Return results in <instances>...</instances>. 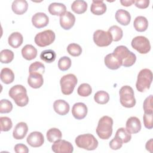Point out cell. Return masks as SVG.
Here are the masks:
<instances>
[{"label": "cell", "mask_w": 153, "mask_h": 153, "mask_svg": "<svg viewBox=\"0 0 153 153\" xmlns=\"http://www.w3.org/2000/svg\"><path fill=\"white\" fill-rule=\"evenodd\" d=\"M8 94L19 106H25L29 102L26 89L22 85L17 84L12 87L9 90Z\"/></svg>", "instance_id": "6da1fadb"}, {"label": "cell", "mask_w": 153, "mask_h": 153, "mask_svg": "<svg viewBox=\"0 0 153 153\" xmlns=\"http://www.w3.org/2000/svg\"><path fill=\"white\" fill-rule=\"evenodd\" d=\"M113 53L121 61L122 66L124 67L131 66L136 60L135 54L129 51L127 47L124 45L117 47Z\"/></svg>", "instance_id": "7a4b0ae2"}, {"label": "cell", "mask_w": 153, "mask_h": 153, "mask_svg": "<svg viewBox=\"0 0 153 153\" xmlns=\"http://www.w3.org/2000/svg\"><path fill=\"white\" fill-rule=\"evenodd\" d=\"M113 120L108 116L102 117L99 121L96 133L102 139H108L112 133Z\"/></svg>", "instance_id": "3957f363"}, {"label": "cell", "mask_w": 153, "mask_h": 153, "mask_svg": "<svg viewBox=\"0 0 153 153\" xmlns=\"http://www.w3.org/2000/svg\"><path fill=\"white\" fill-rule=\"evenodd\" d=\"M152 81V72L149 69H143L138 74L136 87L137 91L144 92L150 88Z\"/></svg>", "instance_id": "277c9868"}, {"label": "cell", "mask_w": 153, "mask_h": 153, "mask_svg": "<svg viewBox=\"0 0 153 153\" xmlns=\"http://www.w3.org/2000/svg\"><path fill=\"white\" fill-rule=\"evenodd\" d=\"M76 146L88 151L94 150L98 146V141L95 137L90 133L78 136L75 140Z\"/></svg>", "instance_id": "5b68a950"}, {"label": "cell", "mask_w": 153, "mask_h": 153, "mask_svg": "<svg viewBox=\"0 0 153 153\" xmlns=\"http://www.w3.org/2000/svg\"><path fill=\"white\" fill-rule=\"evenodd\" d=\"M121 104L126 108H130L136 105V99L133 88L128 85L123 86L119 91Z\"/></svg>", "instance_id": "8992f818"}, {"label": "cell", "mask_w": 153, "mask_h": 153, "mask_svg": "<svg viewBox=\"0 0 153 153\" xmlns=\"http://www.w3.org/2000/svg\"><path fill=\"white\" fill-rule=\"evenodd\" d=\"M77 78L74 74H69L63 76L60 81L62 93L65 95L72 94L77 84Z\"/></svg>", "instance_id": "52a82bcc"}, {"label": "cell", "mask_w": 153, "mask_h": 153, "mask_svg": "<svg viewBox=\"0 0 153 153\" xmlns=\"http://www.w3.org/2000/svg\"><path fill=\"white\" fill-rule=\"evenodd\" d=\"M35 44L41 47H44L51 44L55 40V33L51 30H45L41 32L35 36Z\"/></svg>", "instance_id": "ba28073f"}, {"label": "cell", "mask_w": 153, "mask_h": 153, "mask_svg": "<svg viewBox=\"0 0 153 153\" xmlns=\"http://www.w3.org/2000/svg\"><path fill=\"white\" fill-rule=\"evenodd\" d=\"M131 47L140 54H146L151 50V44L147 38L143 36L134 37L131 42Z\"/></svg>", "instance_id": "9c48e42d"}, {"label": "cell", "mask_w": 153, "mask_h": 153, "mask_svg": "<svg viewBox=\"0 0 153 153\" xmlns=\"http://www.w3.org/2000/svg\"><path fill=\"white\" fill-rule=\"evenodd\" d=\"M93 41L97 46L103 47L109 45L112 41V38L108 32L97 30L93 33Z\"/></svg>", "instance_id": "30bf717a"}, {"label": "cell", "mask_w": 153, "mask_h": 153, "mask_svg": "<svg viewBox=\"0 0 153 153\" xmlns=\"http://www.w3.org/2000/svg\"><path fill=\"white\" fill-rule=\"evenodd\" d=\"M51 149L55 153H71L74 151L72 143L62 139H59L54 142L51 146Z\"/></svg>", "instance_id": "8fae6325"}, {"label": "cell", "mask_w": 153, "mask_h": 153, "mask_svg": "<svg viewBox=\"0 0 153 153\" xmlns=\"http://www.w3.org/2000/svg\"><path fill=\"white\" fill-rule=\"evenodd\" d=\"M26 141L32 147L37 148L42 146L44 142L43 134L39 131H33L27 137Z\"/></svg>", "instance_id": "7c38bea8"}, {"label": "cell", "mask_w": 153, "mask_h": 153, "mask_svg": "<svg viewBox=\"0 0 153 153\" xmlns=\"http://www.w3.org/2000/svg\"><path fill=\"white\" fill-rule=\"evenodd\" d=\"M88 109L87 106L81 102L75 103L72 108V114L76 120H82L84 118L87 114Z\"/></svg>", "instance_id": "4fadbf2b"}, {"label": "cell", "mask_w": 153, "mask_h": 153, "mask_svg": "<svg viewBox=\"0 0 153 153\" xmlns=\"http://www.w3.org/2000/svg\"><path fill=\"white\" fill-rule=\"evenodd\" d=\"M48 17L44 13H36L32 17V23L36 28L44 27L48 24Z\"/></svg>", "instance_id": "5bb4252c"}, {"label": "cell", "mask_w": 153, "mask_h": 153, "mask_svg": "<svg viewBox=\"0 0 153 153\" xmlns=\"http://www.w3.org/2000/svg\"><path fill=\"white\" fill-rule=\"evenodd\" d=\"M75 17L70 11H66L63 16L60 17V25L65 30H69L74 25Z\"/></svg>", "instance_id": "9a60e30c"}, {"label": "cell", "mask_w": 153, "mask_h": 153, "mask_svg": "<svg viewBox=\"0 0 153 153\" xmlns=\"http://www.w3.org/2000/svg\"><path fill=\"white\" fill-rule=\"evenodd\" d=\"M126 128L130 134H135L140 131L141 129V123L136 117H130L126 124Z\"/></svg>", "instance_id": "2e32d148"}, {"label": "cell", "mask_w": 153, "mask_h": 153, "mask_svg": "<svg viewBox=\"0 0 153 153\" xmlns=\"http://www.w3.org/2000/svg\"><path fill=\"white\" fill-rule=\"evenodd\" d=\"M104 62L106 66L112 70L118 69L122 66L121 61L113 53L108 54L105 56Z\"/></svg>", "instance_id": "e0dca14e"}, {"label": "cell", "mask_w": 153, "mask_h": 153, "mask_svg": "<svg viewBox=\"0 0 153 153\" xmlns=\"http://www.w3.org/2000/svg\"><path fill=\"white\" fill-rule=\"evenodd\" d=\"M27 131L28 127L26 123L24 122L19 123L16 124L13 130V136L17 140L22 139L26 136Z\"/></svg>", "instance_id": "ac0fdd59"}, {"label": "cell", "mask_w": 153, "mask_h": 153, "mask_svg": "<svg viewBox=\"0 0 153 153\" xmlns=\"http://www.w3.org/2000/svg\"><path fill=\"white\" fill-rule=\"evenodd\" d=\"M29 85L33 88H40L44 83L42 75L38 73H31L27 78Z\"/></svg>", "instance_id": "d6986e66"}, {"label": "cell", "mask_w": 153, "mask_h": 153, "mask_svg": "<svg viewBox=\"0 0 153 153\" xmlns=\"http://www.w3.org/2000/svg\"><path fill=\"white\" fill-rule=\"evenodd\" d=\"M53 108L54 111L59 115H65L69 112L70 106L67 102L64 100L59 99L54 102Z\"/></svg>", "instance_id": "ffe728a7"}, {"label": "cell", "mask_w": 153, "mask_h": 153, "mask_svg": "<svg viewBox=\"0 0 153 153\" xmlns=\"http://www.w3.org/2000/svg\"><path fill=\"white\" fill-rule=\"evenodd\" d=\"M28 4L25 0H15L13 2L11 8L13 11L18 15H22L26 12Z\"/></svg>", "instance_id": "44dd1931"}, {"label": "cell", "mask_w": 153, "mask_h": 153, "mask_svg": "<svg viewBox=\"0 0 153 153\" xmlns=\"http://www.w3.org/2000/svg\"><path fill=\"white\" fill-rule=\"evenodd\" d=\"M116 20L121 25H128L131 20V16L130 13L123 9L118 10L115 13Z\"/></svg>", "instance_id": "7402d4cb"}, {"label": "cell", "mask_w": 153, "mask_h": 153, "mask_svg": "<svg viewBox=\"0 0 153 153\" xmlns=\"http://www.w3.org/2000/svg\"><path fill=\"white\" fill-rule=\"evenodd\" d=\"M48 11L51 15L60 17L66 12V7L63 4L53 2L48 6Z\"/></svg>", "instance_id": "603a6c76"}, {"label": "cell", "mask_w": 153, "mask_h": 153, "mask_svg": "<svg viewBox=\"0 0 153 153\" xmlns=\"http://www.w3.org/2000/svg\"><path fill=\"white\" fill-rule=\"evenodd\" d=\"M90 11L94 15L100 16L106 12V5L103 1H93Z\"/></svg>", "instance_id": "cb8c5ba5"}, {"label": "cell", "mask_w": 153, "mask_h": 153, "mask_svg": "<svg viewBox=\"0 0 153 153\" xmlns=\"http://www.w3.org/2000/svg\"><path fill=\"white\" fill-rule=\"evenodd\" d=\"M23 57L27 60L34 59L37 56V50L32 45L27 44L22 49Z\"/></svg>", "instance_id": "d4e9b609"}, {"label": "cell", "mask_w": 153, "mask_h": 153, "mask_svg": "<svg viewBox=\"0 0 153 153\" xmlns=\"http://www.w3.org/2000/svg\"><path fill=\"white\" fill-rule=\"evenodd\" d=\"M23 38L20 32H15L12 33L8 37V42L9 45L14 48H17L19 47L23 43Z\"/></svg>", "instance_id": "484cf974"}, {"label": "cell", "mask_w": 153, "mask_h": 153, "mask_svg": "<svg viewBox=\"0 0 153 153\" xmlns=\"http://www.w3.org/2000/svg\"><path fill=\"white\" fill-rule=\"evenodd\" d=\"M133 26L136 30L142 32L147 29L148 27V21L146 17L139 16L135 18L133 22Z\"/></svg>", "instance_id": "4316f807"}, {"label": "cell", "mask_w": 153, "mask_h": 153, "mask_svg": "<svg viewBox=\"0 0 153 153\" xmlns=\"http://www.w3.org/2000/svg\"><path fill=\"white\" fill-rule=\"evenodd\" d=\"M1 79L6 84L13 82L14 80V74L11 69L8 68H4L1 72Z\"/></svg>", "instance_id": "83f0119b"}, {"label": "cell", "mask_w": 153, "mask_h": 153, "mask_svg": "<svg viewBox=\"0 0 153 153\" xmlns=\"http://www.w3.org/2000/svg\"><path fill=\"white\" fill-rule=\"evenodd\" d=\"M72 10L76 14H80L85 13L87 9V4L82 0H76L73 2L71 5Z\"/></svg>", "instance_id": "f1b7e54d"}, {"label": "cell", "mask_w": 153, "mask_h": 153, "mask_svg": "<svg viewBox=\"0 0 153 153\" xmlns=\"http://www.w3.org/2000/svg\"><path fill=\"white\" fill-rule=\"evenodd\" d=\"M47 140L51 143H54L62 137V134L60 130L57 128H51L49 129L46 134Z\"/></svg>", "instance_id": "f546056e"}, {"label": "cell", "mask_w": 153, "mask_h": 153, "mask_svg": "<svg viewBox=\"0 0 153 153\" xmlns=\"http://www.w3.org/2000/svg\"><path fill=\"white\" fill-rule=\"evenodd\" d=\"M110 35L112 36V41H120L123 35V30L121 29V27L117 25H114L111 26L108 31Z\"/></svg>", "instance_id": "4dcf8cb0"}, {"label": "cell", "mask_w": 153, "mask_h": 153, "mask_svg": "<svg viewBox=\"0 0 153 153\" xmlns=\"http://www.w3.org/2000/svg\"><path fill=\"white\" fill-rule=\"evenodd\" d=\"M40 58L45 62L50 63L55 60L56 58V54L53 50H45L41 53Z\"/></svg>", "instance_id": "1f68e13d"}, {"label": "cell", "mask_w": 153, "mask_h": 153, "mask_svg": "<svg viewBox=\"0 0 153 153\" xmlns=\"http://www.w3.org/2000/svg\"><path fill=\"white\" fill-rule=\"evenodd\" d=\"M95 102L100 105L107 103L109 100V95L105 91L100 90L96 92L94 96Z\"/></svg>", "instance_id": "d6a6232c"}, {"label": "cell", "mask_w": 153, "mask_h": 153, "mask_svg": "<svg viewBox=\"0 0 153 153\" xmlns=\"http://www.w3.org/2000/svg\"><path fill=\"white\" fill-rule=\"evenodd\" d=\"M115 136L118 137L120 140H121V141L123 142V143L128 142L131 140V134L130 133H128L127 131V130H126V128H125L124 127L119 128L117 130Z\"/></svg>", "instance_id": "836d02e7"}, {"label": "cell", "mask_w": 153, "mask_h": 153, "mask_svg": "<svg viewBox=\"0 0 153 153\" xmlns=\"http://www.w3.org/2000/svg\"><path fill=\"white\" fill-rule=\"evenodd\" d=\"M14 59V53L8 49H5L1 51V62L2 63H9Z\"/></svg>", "instance_id": "e575fe53"}, {"label": "cell", "mask_w": 153, "mask_h": 153, "mask_svg": "<svg viewBox=\"0 0 153 153\" xmlns=\"http://www.w3.org/2000/svg\"><path fill=\"white\" fill-rule=\"evenodd\" d=\"M67 51L72 56L77 57L81 55L82 53V48L79 45L76 43H72L68 45Z\"/></svg>", "instance_id": "d590c367"}, {"label": "cell", "mask_w": 153, "mask_h": 153, "mask_svg": "<svg viewBox=\"0 0 153 153\" xmlns=\"http://www.w3.org/2000/svg\"><path fill=\"white\" fill-rule=\"evenodd\" d=\"M92 88L91 86L87 83H83L79 85L77 89L78 95L82 97H87L91 94Z\"/></svg>", "instance_id": "8d00e7d4"}, {"label": "cell", "mask_w": 153, "mask_h": 153, "mask_svg": "<svg viewBox=\"0 0 153 153\" xmlns=\"http://www.w3.org/2000/svg\"><path fill=\"white\" fill-rule=\"evenodd\" d=\"M45 71V67L43 63L39 62H35L32 63L29 68V74L38 73L42 75Z\"/></svg>", "instance_id": "74e56055"}, {"label": "cell", "mask_w": 153, "mask_h": 153, "mask_svg": "<svg viewBox=\"0 0 153 153\" xmlns=\"http://www.w3.org/2000/svg\"><path fill=\"white\" fill-rule=\"evenodd\" d=\"M71 66V60L67 56L61 57L58 62V67L62 71H67Z\"/></svg>", "instance_id": "f35d334b"}, {"label": "cell", "mask_w": 153, "mask_h": 153, "mask_svg": "<svg viewBox=\"0 0 153 153\" xmlns=\"http://www.w3.org/2000/svg\"><path fill=\"white\" fill-rule=\"evenodd\" d=\"M0 123L1 131H8L13 127L11 120L7 117H1Z\"/></svg>", "instance_id": "ab89813d"}, {"label": "cell", "mask_w": 153, "mask_h": 153, "mask_svg": "<svg viewBox=\"0 0 153 153\" xmlns=\"http://www.w3.org/2000/svg\"><path fill=\"white\" fill-rule=\"evenodd\" d=\"M13 109L11 102L7 99H2L0 102V112L6 114L10 112Z\"/></svg>", "instance_id": "60d3db41"}, {"label": "cell", "mask_w": 153, "mask_h": 153, "mask_svg": "<svg viewBox=\"0 0 153 153\" xmlns=\"http://www.w3.org/2000/svg\"><path fill=\"white\" fill-rule=\"evenodd\" d=\"M152 95H150L147 97L143 102V108L144 112L146 114H152L153 108H152Z\"/></svg>", "instance_id": "b9f144b4"}, {"label": "cell", "mask_w": 153, "mask_h": 153, "mask_svg": "<svg viewBox=\"0 0 153 153\" xmlns=\"http://www.w3.org/2000/svg\"><path fill=\"white\" fill-rule=\"evenodd\" d=\"M153 113L152 114H146L144 113L143 117V121L145 127L148 129H151L153 127L152 123Z\"/></svg>", "instance_id": "7bdbcfd3"}, {"label": "cell", "mask_w": 153, "mask_h": 153, "mask_svg": "<svg viewBox=\"0 0 153 153\" xmlns=\"http://www.w3.org/2000/svg\"><path fill=\"white\" fill-rule=\"evenodd\" d=\"M123 142L118 137L115 136L109 142V147L113 150H117L121 148L123 145Z\"/></svg>", "instance_id": "ee69618b"}, {"label": "cell", "mask_w": 153, "mask_h": 153, "mask_svg": "<svg viewBox=\"0 0 153 153\" xmlns=\"http://www.w3.org/2000/svg\"><path fill=\"white\" fill-rule=\"evenodd\" d=\"M14 149L16 153H27V152H29V149L27 147V146L24 144H22V143L16 144L14 146Z\"/></svg>", "instance_id": "f6af8a7d"}, {"label": "cell", "mask_w": 153, "mask_h": 153, "mask_svg": "<svg viewBox=\"0 0 153 153\" xmlns=\"http://www.w3.org/2000/svg\"><path fill=\"white\" fill-rule=\"evenodd\" d=\"M135 6L140 9L146 8L149 4V0H137L134 2Z\"/></svg>", "instance_id": "bcb514c9"}, {"label": "cell", "mask_w": 153, "mask_h": 153, "mask_svg": "<svg viewBox=\"0 0 153 153\" xmlns=\"http://www.w3.org/2000/svg\"><path fill=\"white\" fill-rule=\"evenodd\" d=\"M135 1L134 0H121L120 3L122 5L125 7H129L131 6L133 4H134Z\"/></svg>", "instance_id": "7dc6e473"}, {"label": "cell", "mask_w": 153, "mask_h": 153, "mask_svg": "<svg viewBox=\"0 0 153 153\" xmlns=\"http://www.w3.org/2000/svg\"><path fill=\"white\" fill-rule=\"evenodd\" d=\"M145 148L147 151H149L150 152H152V139H151L147 141Z\"/></svg>", "instance_id": "c3c4849f"}]
</instances>
